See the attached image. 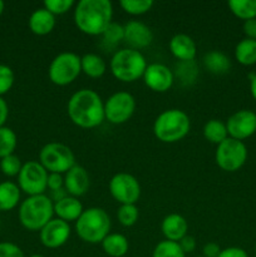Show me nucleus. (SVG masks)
Returning a JSON list of instances; mask_svg holds the SVG:
<instances>
[{"mask_svg": "<svg viewBox=\"0 0 256 257\" xmlns=\"http://www.w3.org/2000/svg\"><path fill=\"white\" fill-rule=\"evenodd\" d=\"M8 115H9V107L7 102L0 97V127H4V123L7 122Z\"/></svg>", "mask_w": 256, "mask_h": 257, "instance_id": "44", "label": "nucleus"}, {"mask_svg": "<svg viewBox=\"0 0 256 257\" xmlns=\"http://www.w3.org/2000/svg\"><path fill=\"white\" fill-rule=\"evenodd\" d=\"M4 8H5L4 2H2V0H0V15H2L3 12H4Z\"/></svg>", "mask_w": 256, "mask_h": 257, "instance_id": "46", "label": "nucleus"}, {"mask_svg": "<svg viewBox=\"0 0 256 257\" xmlns=\"http://www.w3.org/2000/svg\"><path fill=\"white\" fill-rule=\"evenodd\" d=\"M54 215V203L48 196H29L19 207V221L29 231H40Z\"/></svg>", "mask_w": 256, "mask_h": 257, "instance_id": "5", "label": "nucleus"}, {"mask_svg": "<svg viewBox=\"0 0 256 257\" xmlns=\"http://www.w3.org/2000/svg\"><path fill=\"white\" fill-rule=\"evenodd\" d=\"M235 58L241 65L245 67L256 64V40L247 38L240 40L235 48Z\"/></svg>", "mask_w": 256, "mask_h": 257, "instance_id": "26", "label": "nucleus"}, {"mask_svg": "<svg viewBox=\"0 0 256 257\" xmlns=\"http://www.w3.org/2000/svg\"><path fill=\"white\" fill-rule=\"evenodd\" d=\"M140 217V212L136 205H120L118 208L117 218L119 223L124 227H131L135 225Z\"/></svg>", "mask_w": 256, "mask_h": 257, "instance_id": "33", "label": "nucleus"}, {"mask_svg": "<svg viewBox=\"0 0 256 257\" xmlns=\"http://www.w3.org/2000/svg\"><path fill=\"white\" fill-rule=\"evenodd\" d=\"M75 3L73 0H45L44 9L52 13L53 15H62L69 12Z\"/></svg>", "mask_w": 256, "mask_h": 257, "instance_id": "36", "label": "nucleus"}, {"mask_svg": "<svg viewBox=\"0 0 256 257\" xmlns=\"http://www.w3.org/2000/svg\"><path fill=\"white\" fill-rule=\"evenodd\" d=\"M70 237V226L59 218L50 220L40 230V241L47 248L62 247Z\"/></svg>", "mask_w": 256, "mask_h": 257, "instance_id": "15", "label": "nucleus"}, {"mask_svg": "<svg viewBox=\"0 0 256 257\" xmlns=\"http://www.w3.org/2000/svg\"><path fill=\"white\" fill-rule=\"evenodd\" d=\"M153 4L152 0H122L119 3L120 8L131 15L146 14L152 9Z\"/></svg>", "mask_w": 256, "mask_h": 257, "instance_id": "32", "label": "nucleus"}, {"mask_svg": "<svg viewBox=\"0 0 256 257\" xmlns=\"http://www.w3.org/2000/svg\"><path fill=\"white\" fill-rule=\"evenodd\" d=\"M17 143V135L12 128L0 127V160L7 156L14 155Z\"/></svg>", "mask_w": 256, "mask_h": 257, "instance_id": "29", "label": "nucleus"}, {"mask_svg": "<svg viewBox=\"0 0 256 257\" xmlns=\"http://www.w3.org/2000/svg\"><path fill=\"white\" fill-rule=\"evenodd\" d=\"M242 30L247 39L256 40V18L255 19L246 20L242 25Z\"/></svg>", "mask_w": 256, "mask_h": 257, "instance_id": "42", "label": "nucleus"}, {"mask_svg": "<svg viewBox=\"0 0 256 257\" xmlns=\"http://www.w3.org/2000/svg\"><path fill=\"white\" fill-rule=\"evenodd\" d=\"M228 137L237 141L250 138L256 133V113L250 109H241L230 115L226 122Z\"/></svg>", "mask_w": 256, "mask_h": 257, "instance_id": "13", "label": "nucleus"}, {"mask_svg": "<svg viewBox=\"0 0 256 257\" xmlns=\"http://www.w3.org/2000/svg\"><path fill=\"white\" fill-rule=\"evenodd\" d=\"M80 72L82 68L79 55L72 52H64L58 54L52 60L48 69V75L55 85L64 87L74 82Z\"/></svg>", "mask_w": 256, "mask_h": 257, "instance_id": "8", "label": "nucleus"}, {"mask_svg": "<svg viewBox=\"0 0 256 257\" xmlns=\"http://www.w3.org/2000/svg\"><path fill=\"white\" fill-rule=\"evenodd\" d=\"M228 9L238 19L250 20L256 18V0H230Z\"/></svg>", "mask_w": 256, "mask_h": 257, "instance_id": "28", "label": "nucleus"}, {"mask_svg": "<svg viewBox=\"0 0 256 257\" xmlns=\"http://www.w3.org/2000/svg\"><path fill=\"white\" fill-rule=\"evenodd\" d=\"M161 230H162V233L166 237V240L173 241V242H180L187 235V220L183 216L178 215V213H171V215L166 216L163 218Z\"/></svg>", "mask_w": 256, "mask_h": 257, "instance_id": "19", "label": "nucleus"}, {"mask_svg": "<svg viewBox=\"0 0 256 257\" xmlns=\"http://www.w3.org/2000/svg\"><path fill=\"white\" fill-rule=\"evenodd\" d=\"M64 190L73 197H80L89 190V176L84 167L74 165L64 176Z\"/></svg>", "mask_w": 256, "mask_h": 257, "instance_id": "17", "label": "nucleus"}, {"mask_svg": "<svg viewBox=\"0 0 256 257\" xmlns=\"http://www.w3.org/2000/svg\"><path fill=\"white\" fill-rule=\"evenodd\" d=\"M170 50L180 62H191L195 59L197 47L195 40L187 34H176L170 40Z\"/></svg>", "mask_w": 256, "mask_h": 257, "instance_id": "18", "label": "nucleus"}, {"mask_svg": "<svg viewBox=\"0 0 256 257\" xmlns=\"http://www.w3.org/2000/svg\"><path fill=\"white\" fill-rule=\"evenodd\" d=\"M20 201V188L14 182L5 181L0 183V211L7 212L18 206Z\"/></svg>", "mask_w": 256, "mask_h": 257, "instance_id": "23", "label": "nucleus"}, {"mask_svg": "<svg viewBox=\"0 0 256 257\" xmlns=\"http://www.w3.org/2000/svg\"><path fill=\"white\" fill-rule=\"evenodd\" d=\"M197 74L198 69L193 60H191V62H180L176 65V75L180 78L182 84L188 85L195 83Z\"/></svg>", "mask_w": 256, "mask_h": 257, "instance_id": "31", "label": "nucleus"}, {"mask_svg": "<svg viewBox=\"0 0 256 257\" xmlns=\"http://www.w3.org/2000/svg\"><path fill=\"white\" fill-rule=\"evenodd\" d=\"M152 257H186V253L183 252L178 242L165 240L156 245Z\"/></svg>", "mask_w": 256, "mask_h": 257, "instance_id": "30", "label": "nucleus"}, {"mask_svg": "<svg viewBox=\"0 0 256 257\" xmlns=\"http://www.w3.org/2000/svg\"><path fill=\"white\" fill-rule=\"evenodd\" d=\"M102 248L108 256L123 257L128 252L130 242L122 233H109L102 241Z\"/></svg>", "mask_w": 256, "mask_h": 257, "instance_id": "22", "label": "nucleus"}, {"mask_svg": "<svg viewBox=\"0 0 256 257\" xmlns=\"http://www.w3.org/2000/svg\"><path fill=\"white\" fill-rule=\"evenodd\" d=\"M147 65L145 55L140 50L131 48L115 52L109 63L113 77L124 83H132L143 77Z\"/></svg>", "mask_w": 256, "mask_h": 257, "instance_id": "6", "label": "nucleus"}, {"mask_svg": "<svg viewBox=\"0 0 256 257\" xmlns=\"http://www.w3.org/2000/svg\"><path fill=\"white\" fill-rule=\"evenodd\" d=\"M48 171L39 162L28 161L18 175V186L29 196L44 195L48 188Z\"/></svg>", "mask_w": 256, "mask_h": 257, "instance_id": "10", "label": "nucleus"}, {"mask_svg": "<svg viewBox=\"0 0 256 257\" xmlns=\"http://www.w3.org/2000/svg\"><path fill=\"white\" fill-rule=\"evenodd\" d=\"M110 196L120 205H136L141 197V186L137 178L130 173L120 172L109 181Z\"/></svg>", "mask_w": 256, "mask_h": 257, "instance_id": "11", "label": "nucleus"}, {"mask_svg": "<svg viewBox=\"0 0 256 257\" xmlns=\"http://www.w3.org/2000/svg\"><path fill=\"white\" fill-rule=\"evenodd\" d=\"M110 218L100 207H90L83 211L75 221V232L78 237L88 243H102L109 235Z\"/></svg>", "mask_w": 256, "mask_h": 257, "instance_id": "3", "label": "nucleus"}, {"mask_svg": "<svg viewBox=\"0 0 256 257\" xmlns=\"http://www.w3.org/2000/svg\"><path fill=\"white\" fill-rule=\"evenodd\" d=\"M124 28V42L131 47V49H143L148 47L153 40V33L148 25L138 20H131Z\"/></svg>", "mask_w": 256, "mask_h": 257, "instance_id": "16", "label": "nucleus"}, {"mask_svg": "<svg viewBox=\"0 0 256 257\" xmlns=\"http://www.w3.org/2000/svg\"><path fill=\"white\" fill-rule=\"evenodd\" d=\"M203 65L212 74H225L230 70L231 60L225 53L212 50L203 57Z\"/></svg>", "mask_w": 256, "mask_h": 257, "instance_id": "24", "label": "nucleus"}, {"mask_svg": "<svg viewBox=\"0 0 256 257\" xmlns=\"http://www.w3.org/2000/svg\"><path fill=\"white\" fill-rule=\"evenodd\" d=\"M255 256H256V247H255Z\"/></svg>", "mask_w": 256, "mask_h": 257, "instance_id": "48", "label": "nucleus"}, {"mask_svg": "<svg viewBox=\"0 0 256 257\" xmlns=\"http://www.w3.org/2000/svg\"><path fill=\"white\" fill-rule=\"evenodd\" d=\"M178 245L181 246V248H182V251L185 253L193 252L196 248V238L193 237V236L186 235L185 237L178 242Z\"/></svg>", "mask_w": 256, "mask_h": 257, "instance_id": "40", "label": "nucleus"}, {"mask_svg": "<svg viewBox=\"0 0 256 257\" xmlns=\"http://www.w3.org/2000/svg\"><path fill=\"white\" fill-rule=\"evenodd\" d=\"M30 257H44V256H42V255H32Z\"/></svg>", "mask_w": 256, "mask_h": 257, "instance_id": "47", "label": "nucleus"}, {"mask_svg": "<svg viewBox=\"0 0 256 257\" xmlns=\"http://www.w3.org/2000/svg\"><path fill=\"white\" fill-rule=\"evenodd\" d=\"M28 24H29V29L35 35H47L54 29L55 17L47 9L40 8L32 13L29 20H28Z\"/></svg>", "mask_w": 256, "mask_h": 257, "instance_id": "21", "label": "nucleus"}, {"mask_svg": "<svg viewBox=\"0 0 256 257\" xmlns=\"http://www.w3.org/2000/svg\"><path fill=\"white\" fill-rule=\"evenodd\" d=\"M250 92L253 99L256 100V74H250Z\"/></svg>", "mask_w": 256, "mask_h": 257, "instance_id": "45", "label": "nucleus"}, {"mask_svg": "<svg viewBox=\"0 0 256 257\" xmlns=\"http://www.w3.org/2000/svg\"><path fill=\"white\" fill-rule=\"evenodd\" d=\"M102 37L104 43H107L108 45H117L118 43L124 39V28L123 25L112 22L104 30Z\"/></svg>", "mask_w": 256, "mask_h": 257, "instance_id": "35", "label": "nucleus"}, {"mask_svg": "<svg viewBox=\"0 0 256 257\" xmlns=\"http://www.w3.org/2000/svg\"><path fill=\"white\" fill-rule=\"evenodd\" d=\"M190 117L181 109H167L161 113L153 123L156 138L163 143H176L188 135Z\"/></svg>", "mask_w": 256, "mask_h": 257, "instance_id": "4", "label": "nucleus"}, {"mask_svg": "<svg viewBox=\"0 0 256 257\" xmlns=\"http://www.w3.org/2000/svg\"><path fill=\"white\" fill-rule=\"evenodd\" d=\"M136 110V99L131 93H113L104 103V118L113 124L125 123Z\"/></svg>", "mask_w": 256, "mask_h": 257, "instance_id": "12", "label": "nucleus"}, {"mask_svg": "<svg viewBox=\"0 0 256 257\" xmlns=\"http://www.w3.org/2000/svg\"><path fill=\"white\" fill-rule=\"evenodd\" d=\"M220 252L221 248L216 242H207L202 248V256L205 257H218Z\"/></svg>", "mask_w": 256, "mask_h": 257, "instance_id": "43", "label": "nucleus"}, {"mask_svg": "<svg viewBox=\"0 0 256 257\" xmlns=\"http://www.w3.org/2000/svg\"><path fill=\"white\" fill-rule=\"evenodd\" d=\"M39 163L48 173L62 175L75 165V156L68 146L59 142H50L40 150Z\"/></svg>", "mask_w": 256, "mask_h": 257, "instance_id": "7", "label": "nucleus"}, {"mask_svg": "<svg viewBox=\"0 0 256 257\" xmlns=\"http://www.w3.org/2000/svg\"><path fill=\"white\" fill-rule=\"evenodd\" d=\"M197 257H205V256H197Z\"/></svg>", "mask_w": 256, "mask_h": 257, "instance_id": "49", "label": "nucleus"}, {"mask_svg": "<svg viewBox=\"0 0 256 257\" xmlns=\"http://www.w3.org/2000/svg\"><path fill=\"white\" fill-rule=\"evenodd\" d=\"M14 79V72L12 68L5 64H0V97L12 89Z\"/></svg>", "mask_w": 256, "mask_h": 257, "instance_id": "37", "label": "nucleus"}, {"mask_svg": "<svg viewBox=\"0 0 256 257\" xmlns=\"http://www.w3.org/2000/svg\"><path fill=\"white\" fill-rule=\"evenodd\" d=\"M203 137L210 143L218 146L226 138H228L226 123L218 119H210L203 125Z\"/></svg>", "mask_w": 256, "mask_h": 257, "instance_id": "27", "label": "nucleus"}, {"mask_svg": "<svg viewBox=\"0 0 256 257\" xmlns=\"http://www.w3.org/2000/svg\"><path fill=\"white\" fill-rule=\"evenodd\" d=\"M83 205L77 197L65 196L54 203V215L57 218L69 223L70 221H77L83 213Z\"/></svg>", "mask_w": 256, "mask_h": 257, "instance_id": "20", "label": "nucleus"}, {"mask_svg": "<svg viewBox=\"0 0 256 257\" xmlns=\"http://www.w3.org/2000/svg\"><path fill=\"white\" fill-rule=\"evenodd\" d=\"M218 257H248L247 252L241 247H227L221 250Z\"/></svg>", "mask_w": 256, "mask_h": 257, "instance_id": "41", "label": "nucleus"}, {"mask_svg": "<svg viewBox=\"0 0 256 257\" xmlns=\"http://www.w3.org/2000/svg\"><path fill=\"white\" fill-rule=\"evenodd\" d=\"M0 257H25L22 248L13 242H0Z\"/></svg>", "mask_w": 256, "mask_h": 257, "instance_id": "38", "label": "nucleus"}, {"mask_svg": "<svg viewBox=\"0 0 256 257\" xmlns=\"http://www.w3.org/2000/svg\"><path fill=\"white\" fill-rule=\"evenodd\" d=\"M22 167V161L15 155L7 156V157L2 158V161H0V170L8 177H14V176L19 175Z\"/></svg>", "mask_w": 256, "mask_h": 257, "instance_id": "34", "label": "nucleus"}, {"mask_svg": "<svg viewBox=\"0 0 256 257\" xmlns=\"http://www.w3.org/2000/svg\"><path fill=\"white\" fill-rule=\"evenodd\" d=\"M82 72L89 78H100L107 70V64L100 55L88 53L80 58Z\"/></svg>", "mask_w": 256, "mask_h": 257, "instance_id": "25", "label": "nucleus"}, {"mask_svg": "<svg viewBox=\"0 0 256 257\" xmlns=\"http://www.w3.org/2000/svg\"><path fill=\"white\" fill-rule=\"evenodd\" d=\"M142 78L145 80V84L151 90L157 93L167 92L175 82V74L172 70L167 65L161 64V63L148 64Z\"/></svg>", "mask_w": 256, "mask_h": 257, "instance_id": "14", "label": "nucleus"}, {"mask_svg": "<svg viewBox=\"0 0 256 257\" xmlns=\"http://www.w3.org/2000/svg\"><path fill=\"white\" fill-rule=\"evenodd\" d=\"M67 112L75 125L90 130L104 120V103L94 90L80 89L69 98Z\"/></svg>", "mask_w": 256, "mask_h": 257, "instance_id": "1", "label": "nucleus"}, {"mask_svg": "<svg viewBox=\"0 0 256 257\" xmlns=\"http://www.w3.org/2000/svg\"><path fill=\"white\" fill-rule=\"evenodd\" d=\"M113 5L108 0H80L75 4L74 23L87 35H102L112 23Z\"/></svg>", "mask_w": 256, "mask_h": 257, "instance_id": "2", "label": "nucleus"}, {"mask_svg": "<svg viewBox=\"0 0 256 257\" xmlns=\"http://www.w3.org/2000/svg\"><path fill=\"white\" fill-rule=\"evenodd\" d=\"M247 160V148L242 141L226 138L216 148L215 161L218 167L226 172H236Z\"/></svg>", "mask_w": 256, "mask_h": 257, "instance_id": "9", "label": "nucleus"}, {"mask_svg": "<svg viewBox=\"0 0 256 257\" xmlns=\"http://www.w3.org/2000/svg\"><path fill=\"white\" fill-rule=\"evenodd\" d=\"M64 187V177L59 173H49L48 175V188L52 192H57V191L63 190Z\"/></svg>", "mask_w": 256, "mask_h": 257, "instance_id": "39", "label": "nucleus"}]
</instances>
